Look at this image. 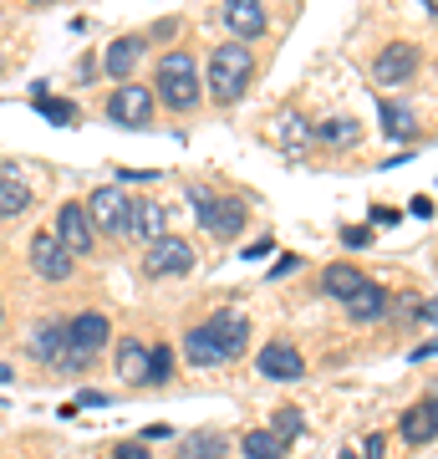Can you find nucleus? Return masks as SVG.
<instances>
[{"label": "nucleus", "mask_w": 438, "mask_h": 459, "mask_svg": "<svg viewBox=\"0 0 438 459\" xmlns=\"http://www.w3.org/2000/svg\"><path fill=\"white\" fill-rule=\"evenodd\" d=\"M250 77H255V56H250V47H240V41L214 47V56H210V92H214V102H240L245 87H250Z\"/></svg>", "instance_id": "1"}, {"label": "nucleus", "mask_w": 438, "mask_h": 459, "mask_svg": "<svg viewBox=\"0 0 438 459\" xmlns=\"http://www.w3.org/2000/svg\"><path fill=\"white\" fill-rule=\"evenodd\" d=\"M113 459H148V449H143V444H117Z\"/></svg>", "instance_id": "35"}, {"label": "nucleus", "mask_w": 438, "mask_h": 459, "mask_svg": "<svg viewBox=\"0 0 438 459\" xmlns=\"http://www.w3.org/2000/svg\"><path fill=\"white\" fill-rule=\"evenodd\" d=\"M138 56H143V36H117L113 51H107V72L113 77H128L133 66H138Z\"/></svg>", "instance_id": "22"}, {"label": "nucleus", "mask_w": 438, "mask_h": 459, "mask_svg": "<svg viewBox=\"0 0 438 459\" xmlns=\"http://www.w3.org/2000/svg\"><path fill=\"white\" fill-rule=\"evenodd\" d=\"M0 62H5V56H0Z\"/></svg>", "instance_id": "40"}, {"label": "nucleus", "mask_w": 438, "mask_h": 459, "mask_svg": "<svg viewBox=\"0 0 438 459\" xmlns=\"http://www.w3.org/2000/svg\"><path fill=\"white\" fill-rule=\"evenodd\" d=\"M31 210V189L16 179V169H0V220H16Z\"/></svg>", "instance_id": "18"}, {"label": "nucleus", "mask_w": 438, "mask_h": 459, "mask_svg": "<svg viewBox=\"0 0 438 459\" xmlns=\"http://www.w3.org/2000/svg\"><path fill=\"white\" fill-rule=\"evenodd\" d=\"M291 271H301V255H280V261L271 265V281H280V276H291Z\"/></svg>", "instance_id": "33"}, {"label": "nucleus", "mask_w": 438, "mask_h": 459, "mask_svg": "<svg viewBox=\"0 0 438 459\" xmlns=\"http://www.w3.org/2000/svg\"><path fill=\"white\" fill-rule=\"evenodd\" d=\"M107 117L123 123V128H143L148 117H153V92L148 87H117L113 98H107Z\"/></svg>", "instance_id": "10"}, {"label": "nucleus", "mask_w": 438, "mask_h": 459, "mask_svg": "<svg viewBox=\"0 0 438 459\" xmlns=\"http://www.w3.org/2000/svg\"><path fill=\"white\" fill-rule=\"evenodd\" d=\"M341 240H347L352 250H362V246H373V230H362V225H347V230H341Z\"/></svg>", "instance_id": "30"}, {"label": "nucleus", "mask_w": 438, "mask_h": 459, "mask_svg": "<svg viewBox=\"0 0 438 459\" xmlns=\"http://www.w3.org/2000/svg\"><path fill=\"white\" fill-rule=\"evenodd\" d=\"M31 271L41 281H72V271H77V255L51 235V230H41L31 240Z\"/></svg>", "instance_id": "5"}, {"label": "nucleus", "mask_w": 438, "mask_h": 459, "mask_svg": "<svg viewBox=\"0 0 438 459\" xmlns=\"http://www.w3.org/2000/svg\"><path fill=\"white\" fill-rule=\"evenodd\" d=\"M184 352H189V362H194V368H219V362H229L225 347L214 342V332L204 327V322H199L189 337H184Z\"/></svg>", "instance_id": "17"}, {"label": "nucleus", "mask_w": 438, "mask_h": 459, "mask_svg": "<svg viewBox=\"0 0 438 459\" xmlns=\"http://www.w3.org/2000/svg\"><path fill=\"white\" fill-rule=\"evenodd\" d=\"M382 312H388V291L373 276H362V286L347 296V316L352 322H382Z\"/></svg>", "instance_id": "14"}, {"label": "nucleus", "mask_w": 438, "mask_h": 459, "mask_svg": "<svg viewBox=\"0 0 438 459\" xmlns=\"http://www.w3.org/2000/svg\"><path fill=\"white\" fill-rule=\"evenodd\" d=\"M143 271L148 276H189V271H194V250H189V240H179V235H174V240L163 235V240L148 246Z\"/></svg>", "instance_id": "7"}, {"label": "nucleus", "mask_w": 438, "mask_h": 459, "mask_svg": "<svg viewBox=\"0 0 438 459\" xmlns=\"http://www.w3.org/2000/svg\"><path fill=\"white\" fill-rule=\"evenodd\" d=\"M413 214H418V220H434V199L418 195V199H413Z\"/></svg>", "instance_id": "37"}, {"label": "nucleus", "mask_w": 438, "mask_h": 459, "mask_svg": "<svg viewBox=\"0 0 438 459\" xmlns=\"http://www.w3.org/2000/svg\"><path fill=\"white\" fill-rule=\"evenodd\" d=\"M168 373H174V352H168V347H153V352H148V377L143 383H168Z\"/></svg>", "instance_id": "27"}, {"label": "nucleus", "mask_w": 438, "mask_h": 459, "mask_svg": "<svg viewBox=\"0 0 438 459\" xmlns=\"http://www.w3.org/2000/svg\"><path fill=\"white\" fill-rule=\"evenodd\" d=\"M382 434H367V439H362V459H388V449H382Z\"/></svg>", "instance_id": "32"}, {"label": "nucleus", "mask_w": 438, "mask_h": 459, "mask_svg": "<svg viewBox=\"0 0 438 459\" xmlns=\"http://www.w3.org/2000/svg\"><path fill=\"white\" fill-rule=\"evenodd\" d=\"M341 459H362V455H357V449H347V455H341Z\"/></svg>", "instance_id": "39"}, {"label": "nucleus", "mask_w": 438, "mask_h": 459, "mask_svg": "<svg viewBox=\"0 0 438 459\" xmlns=\"http://www.w3.org/2000/svg\"><path fill=\"white\" fill-rule=\"evenodd\" d=\"M301 429H306V419H301V413H296V409H280V413H276V429H271V434L286 444V439H296Z\"/></svg>", "instance_id": "28"}, {"label": "nucleus", "mask_w": 438, "mask_h": 459, "mask_svg": "<svg viewBox=\"0 0 438 459\" xmlns=\"http://www.w3.org/2000/svg\"><path fill=\"white\" fill-rule=\"evenodd\" d=\"M92 230H107V235H128V195L123 189H98V195L82 204Z\"/></svg>", "instance_id": "8"}, {"label": "nucleus", "mask_w": 438, "mask_h": 459, "mask_svg": "<svg viewBox=\"0 0 438 459\" xmlns=\"http://www.w3.org/2000/svg\"><path fill=\"white\" fill-rule=\"evenodd\" d=\"M159 98L168 108H179V113H189L199 102V77H194V56L189 51H168L159 62Z\"/></svg>", "instance_id": "3"}, {"label": "nucleus", "mask_w": 438, "mask_h": 459, "mask_svg": "<svg viewBox=\"0 0 438 459\" xmlns=\"http://www.w3.org/2000/svg\"><path fill=\"white\" fill-rule=\"evenodd\" d=\"M225 21H229V31L240 36V47H245L250 36L265 31V5H260V0H225Z\"/></svg>", "instance_id": "16"}, {"label": "nucleus", "mask_w": 438, "mask_h": 459, "mask_svg": "<svg viewBox=\"0 0 438 459\" xmlns=\"http://www.w3.org/2000/svg\"><path fill=\"white\" fill-rule=\"evenodd\" d=\"M0 383H11V368H5V362H0Z\"/></svg>", "instance_id": "38"}, {"label": "nucleus", "mask_w": 438, "mask_h": 459, "mask_svg": "<svg viewBox=\"0 0 438 459\" xmlns=\"http://www.w3.org/2000/svg\"><path fill=\"white\" fill-rule=\"evenodd\" d=\"M189 199H194L199 225L210 230L214 240H229V235L245 230V199H219V195H210V189H189Z\"/></svg>", "instance_id": "4"}, {"label": "nucleus", "mask_w": 438, "mask_h": 459, "mask_svg": "<svg viewBox=\"0 0 438 459\" xmlns=\"http://www.w3.org/2000/svg\"><path fill=\"white\" fill-rule=\"evenodd\" d=\"M204 327L214 332V342L225 347V358H229V362L240 358V352H245V342H250V322H245L240 312H219V316H210Z\"/></svg>", "instance_id": "13"}, {"label": "nucleus", "mask_w": 438, "mask_h": 459, "mask_svg": "<svg viewBox=\"0 0 438 459\" xmlns=\"http://www.w3.org/2000/svg\"><path fill=\"white\" fill-rule=\"evenodd\" d=\"M413 77H418V47L392 41V47L377 51V62H373V82L377 87H398V82H413Z\"/></svg>", "instance_id": "6"}, {"label": "nucleus", "mask_w": 438, "mask_h": 459, "mask_svg": "<svg viewBox=\"0 0 438 459\" xmlns=\"http://www.w3.org/2000/svg\"><path fill=\"white\" fill-rule=\"evenodd\" d=\"M62 327H66V373L87 368V362L107 347V337H113V322L102 312H82V316H72V322H62Z\"/></svg>", "instance_id": "2"}, {"label": "nucleus", "mask_w": 438, "mask_h": 459, "mask_svg": "<svg viewBox=\"0 0 438 459\" xmlns=\"http://www.w3.org/2000/svg\"><path fill=\"white\" fill-rule=\"evenodd\" d=\"M51 235H56L72 255H92V220H87V210H82V204H62L56 230H51Z\"/></svg>", "instance_id": "11"}, {"label": "nucleus", "mask_w": 438, "mask_h": 459, "mask_svg": "<svg viewBox=\"0 0 438 459\" xmlns=\"http://www.w3.org/2000/svg\"><path fill=\"white\" fill-rule=\"evenodd\" d=\"M322 286H326L331 296H341V301H347V296H352V291L362 286V271H357V265H326Z\"/></svg>", "instance_id": "25"}, {"label": "nucleus", "mask_w": 438, "mask_h": 459, "mask_svg": "<svg viewBox=\"0 0 438 459\" xmlns=\"http://www.w3.org/2000/svg\"><path fill=\"white\" fill-rule=\"evenodd\" d=\"M280 138H286V143H301V138H306V123H301V117H291V123H286V133H280Z\"/></svg>", "instance_id": "36"}, {"label": "nucleus", "mask_w": 438, "mask_h": 459, "mask_svg": "<svg viewBox=\"0 0 438 459\" xmlns=\"http://www.w3.org/2000/svg\"><path fill=\"white\" fill-rule=\"evenodd\" d=\"M128 230L153 246V240L168 235V210H163L159 199H128Z\"/></svg>", "instance_id": "12"}, {"label": "nucleus", "mask_w": 438, "mask_h": 459, "mask_svg": "<svg viewBox=\"0 0 438 459\" xmlns=\"http://www.w3.org/2000/svg\"><path fill=\"white\" fill-rule=\"evenodd\" d=\"M102 403H107V394H98V388H87V394H77V403H72L66 413H77V409H102Z\"/></svg>", "instance_id": "31"}, {"label": "nucleus", "mask_w": 438, "mask_h": 459, "mask_svg": "<svg viewBox=\"0 0 438 459\" xmlns=\"http://www.w3.org/2000/svg\"><path fill=\"white\" fill-rule=\"evenodd\" d=\"M31 102L41 108V117H47V123H56V128H72V123H77V102H66V98H51V92H47L41 82L31 87Z\"/></svg>", "instance_id": "20"}, {"label": "nucleus", "mask_w": 438, "mask_h": 459, "mask_svg": "<svg viewBox=\"0 0 438 459\" xmlns=\"http://www.w3.org/2000/svg\"><path fill=\"white\" fill-rule=\"evenodd\" d=\"M377 117H382V128H388L392 138H413V133H418L413 113H408V108H398V102H388V108H377Z\"/></svg>", "instance_id": "26"}, {"label": "nucleus", "mask_w": 438, "mask_h": 459, "mask_svg": "<svg viewBox=\"0 0 438 459\" xmlns=\"http://www.w3.org/2000/svg\"><path fill=\"white\" fill-rule=\"evenodd\" d=\"M271 250H276V240H255V246H245L240 255H245V261H265Z\"/></svg>", "instance_id": "34"}, {"label": "nucleus", "mask_w": 438, "mask_h": 459, "mask_svg": "<svg viewBox=\"0 0 438 459\" xmlns=\"http://www.w3.org/2000/svg\"><path fill=\"white\" fill-rule=\"evenodd\" d=\"M245 459H286V444L271 429H250L245 434Z\"/></svg>", "instance_id": "24"}, {"label": "nucleus", "mask_w": 438, "mask_h": 459, "mask_svg": "<svg viewBox=\"0 0 438 459\" xmlns=\"http://www.w3.org/2000/svg\"><path fill=\"white\" fill-rule=\"evenodd\" d=\"M117 377L133 383V388L148 377V347L143 342H133V337H128V342H117Z\"/></svg>", "instance_id": "19"}, {"label": "nucleus", "mask_w": 438, "mask_h": 459, "mask_svg": "<svg viewBox=\"0 0 438 459\" xmlns=\"http://www.w3.org/2000/svg\"><path fill=\"white\" fill-rule=\"evenodd\" d=\"M326 143H357V123L352 117H337V123H322Z\"/></svg>", "instance_id": "29"}, {"label": "nucleus", "mask_w": 438, "mask_h": 459, "mask_svg": "<svg viewBox=\"0 0 438 459\" xmlns=\"http://www.w3.org/2000/svg\"><path fill=\"white\" fill-rule=\"evenodd\" d=\"M434 398H423L418 409H408L403 413V439L408 444H434Z\"/></svg>", "instance_id": "21"}, {"label": "nucleus", "mask_w": 438, "mask_h": 459, "mask_svg": "<svg viewBox=\"0 0 438 459\" xmlns=\"http://www.w3.org/2000/svg\"><path fill=\"white\" fill-rule=\"evenodd\" d=\"M225 449H229V444L204 429V434H189V439L179 444V459H225Z\"/></svg>", "instance_id": "23"}, {"label": "nucleus", "mask_w": 438, "mask_h": 459, "mask_svg": "<svg viewBox=\"0 0 438 459\" xmlns=\"http://www.w3.org/2000/svg\"><path fill=\"white\" fill-rule=\"evenodd\" d=\"M255 368H260V377H271V383H296V377L306 373V358H301L291 342H265Z\"/></svg>", "instance_id": "9"}, {"label": "nucleus", "mask_w": 438, "mask_h": 459, "mask_svg": "<svg viewBox=\"0 0 438 459\" xmlns=\"http://www.w3.org/2000/svg\"><path fill=\"white\" fill-rule=\"evenodd\" d=\"M31 352H36V362L62 368V373H66V327H62V322H41V327L31 332Z\"/></svg>", "instance_id": "15"}]
</instances>
